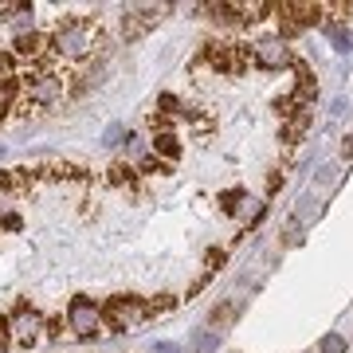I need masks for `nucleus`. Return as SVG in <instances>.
I'll use <instances>...</instances> for the list:
<instances>
[{
    "label": "nucleus",
    "mask_w": 353,
    "mask_h": 353,
    "mask_svg": "<svg viewBox=\"0 0 353 353\" xmlns=\"http://www.w3.org/2000/svg\"><path fill=\"white\" fill-rule=\"evenodd\" d=\"M122 134H126V126H110L102 141H106V145H118V141H122Z\"/></svg>",
    "instance_id": "15"
},
{
    "label": "nucleus",
    "mask_w": 353,
    "mask_h": 353,
    "mask_svg": "<svg viewBox=\"0 0 353 353\" xmlns=\"http://www.w3.org/2000/svg\"><path fill=\"white\" fill-rule=\"evenodd\" d=\"M145 314V306L141 303H134V299H114L110 306H106V318H110L118 330H126V326H134L138 318Z\"/></svg>",
    "instance_id": "5"
},
{
    "label": "nucleus",
    "mask_w": 353,
    "mask_h": 353,
    "mask_svg": "<svg viewBox=\"0 0 353 353\" xmlns=\"http://www.w3.org/2000/svg\"><path fill=\"white\" fill-rule=\"evenodd\" d=\"M153 145H157V150H161L165 157H176V153H181V145H176L173 134H157V141H153Z\"/></svg>",
    "instance_id": "13"
},
{
    "label": "nucleus",
    "mask_w": 353,
    "mask_h": 353,
    "mask_svg": "<svg viewBox=\"0 0 353 353\" xmlns=\"http://www.w3.org/2000/svg\"><path fill=\"white\" fill-rule=\"evenodd\" d=\"M341 157H353V138L341 141Z\"/></svg>",
    "instance_id": "17"
},
{
    "label": "nucleus",
    "mask_w": 353,
    "mask_h": 353,
    "mask_svg": "<svg viewBox=\"0 0 353 353\" xmlns=\"http://www.w3.org/2000/svg\"><path fill=\"white\" fill-rule=\"evenodd\" d=\"M8 71H12V59H8V55L0 51V79H8Z\"/></svg>",
    "instance_id": "16"
},
{
    "label": "nucleus",
    "mask_w": 353,
    "mask_h": 353,
    "mask_svg": "<svg viewBox=\"0 0 353 353\" xmlns=\"http://www.w3.org/2000/svg\"><path fill=\"white\" fill-rule=\"evenodd\" d=\"M8 28H12V32H20V36H28V28H32V8H12Z\"/></svg>",
    "instance_id": "10"
},
{
    "label": "nucleus",
    "mask_w": 353,
    "mask_h": 353,
    "mask_svg": "<svg viewBox=\"0 0 353 353\" xmlns=\"http://www.w3.org/2000/svg\"><path fill=\"white\" fill-rule=\"evenodd\" d=\"M16 51H20V55H36V51H39V36H36V32L16 36Z\"/></svg>",
    "instance_id": "12"
},
{
    "label": "nucleus",
    "mask_w": 353,
    "mask_h": 353,
    "mask_svg": "<svg viewBox=\"0 0 353 353\" xmlns=\"http://www.w3.org/2000/svg\"><path fill=\"white\" fill-rule=\"evenodd\" d=\"M322 353H345V338H341V334H330V338H322Z\"/></svg>",
    "instance_id": "14"
},
{
    "label": "nucleus",
    "mask_w": 353,
    "mask_h": 353,
    "mask_svg": "<svg viewBox=\"0 0 353 353\" xmlns=\"http://www.w3.org/2000/svg\"><path fill=\"white\" fill-rule=\"evenodd\" d=\"M12 334L20 341H36L39 338V314L36 310H28V306H20L12 314Z\"/></svg>",
    "instance_id": "7"
},
{
    "label": "nucleus",
    "mask_w": 353,
    "mask_h": 353,
    "mask_svg": "<svg viewBox=\"0 0 353 353\" xmlns=\"http://www.w3.org/2000/svg\"><path fill=\"white\" fill-rule=\"evenodd\" d=\"M157 24V8H130L126 16H122V32H126V39H138L145 28Z\"/></svg>",
    "instance_id": "6"
},
{
    "label": "nucleus",
    "mask_w": 353,
    "mask_h": 353,
    "mask_svg": "<svg viewBox=\"0 0 353 353\" xmlns=\"http://www.w3.org/2000/svg\"><path fill=\"white\" fill-rule=\"evenodd\" d=\"M99 322H102V314L90 299H75V303L67 306V326L75 330L79 338H94L99 334Z\"/></svg>",
    "instance_id": "2"
},
{
    "label": "nucleus",
    "mask_w": 353,
    "mask_h": 353,
    "mask_svg": "<svg viewBox=\"0 0 353 353\" xmlns=\"http://www.w3.org/2000/svg\"><path fill=\"white\" fill-rule=\"evenodd\" d=\"M279 12H283V16H279V20H283V32L294 36V32H303L306 24H314L318 8H314V4H283Z\"/></svg>",
    "instance_id": "4"
},
{
    "label": "nucleus",
    "mask_w": 353,
    "mask_h": 353,
    "mask_svg": "<svg viewBox=\"0 0 353 353\" xmlns=\"http://www.w3.org/2000/svg\"><path fill=\"white\" fill-rule=\"evenodd\" d=\"M90 39H94V32H90L87 20H71V24H63L59 32H55V51L79 59V55H87L90 51Z\"/></svg>",
    "instance_id": "1"
},
{
    "label": "nucleus",
    "mask_w": 353,
    "mask_h": 353,
    "mask_svg": "<svg viewBox=\"0 0 353 353\" xmlns=\"http://www.w3.org/2000/svg\"><path fill=\"white\" fill-rule=\"evenodd\" d=\"M240 310H243L240 299H236V303H228V306H216V310H212V326H220V330L232 326V318L240 314Z\"/></svg>",
    "instance_id": "9"
},
{
    "label": "nucleus",
    "mask_w": 353,
    "mask_h": 353,
    "mask_svg": "<svg viewBox=\"0 0 353 353\" xmlns=\"http://www.w3.org/2000/svg\"><path fill=\"white\" fill-rule=\"evenodd\" d=\"M255 63L267 67V71H283L290 63V48L283 39H259L255 43Z\"/></svg>",
    "instance_id": "3"
},
{
    "label": "nucleus",
    "mask_w": 353,
    "mask_h": 353,
    "mask_svg": "<svg viewBox=\"0 0 353 353\" xmlns=\"http://www.w3.org/2000/svg\"><path fill=\"white\" fill-rule=\"evenodd\" d=\"M212 345H216V334H212V330H201V334L192 338V345H189V350H192V353H208Z\"/></svg>",
    "instance_id": "11"
},
{
    "label": "nucleus",
    "mask_w": 353,
    "mask_h": 353,
    "mask_svg": "<svg viewBox=\"0 0 353 353\" xmlns=\"http://www.w3.org/2000/svg\"><path fill=\"white\" fill-rule=\"evenodd\" d=\"M59 94H63V79L59 75H39L36 83H32V102H43V106H48V102H55Z\"/></svg>",
    "instance_id": "8"
}]
</instances>
